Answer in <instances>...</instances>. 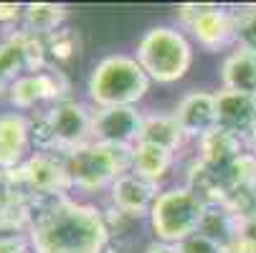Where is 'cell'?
<instances>
[{"mask_svg":"<svg viewBox=\"0 0 256 253\" xmlns=\"http://www.w3.org/2000/svg\"><path fill=\"white\" fill-rule=\"evenodd\" d=\"M216 127L231 132L234 137L248 142L251 132L256 129V96L236 94V91H218L216 94Z\"/></svg>","mask_w":256,"mask_h":253,"instance_id":"10","label":"cell"},{"mask_svg":"<svg viewBox=\"0 0 256 253\" xmlns=\"http://www.w3.org/2000/svg\"><path fill=\"white\" fill-rule=\"evenodd\" d=\"M132 155L134 147H117V144H102L89 142L84 147H76L66 152L64 165L71 188L79 190H102L112 188L114 180L132 170Z\"/></svg>","mask_w":256,"mask_h":253,"instance_id":"2","label":"cell"},{"mask_svg":"<svg viewBox=\"0 0 256 253\" xmlns=\"http://www.w3.org/2000/svg\"><path fill=\"white\" fill-rule=\"evenodd\" d=\"M200 236L210 238L213 243H218L224 251H234L236 246V233H238V218L226 208V205H208L203 223L198 228Z\"/></svg>","mask_w":256,"mask_h":253,"instance_id":"18","label":"cell"},{"mask_svg":"<svg viewBox=\"0 0 256 253\" xmlns=\"http://www.w3.org/2000/svg\"><path fill=\"white\" fill-rule=\"evenodd\" d=\"M200 144V162L218 170V172H226L241 155H244V139L234 137L231 132H224V129H210L206 137L198 139Z\"/></svg>","mask_w":256,"mask_h":253,"instance_id":"15","label":"cell"},{"mask_svg":"<svg viewBox=\"0 0 256 253\" xmlns=\"http://www.w3.org/2000/svg\"><path fill=\"white\" fill-rule=\"evenodd\" d=\"M148 86L150 76L132 56H106L89 76V96L99 109L134 106L148 94Z\"/></svg>","mask_w":256,"mask_h":253,"instance_id":"3","label":"cell"},{"mask_svg":"<svg viewBox=\"0 0 256 253\" xmlns=\"http://www.w3.org/2000/svg\"><path fill=\"white\" fill-rule=\"evenodd\" d=\"M48 51H51L56 58L66 61L71 53L76 51V38H74V33H71V30H56L54 35H48Z\"/></svg>","mask_w":256,"mask_h":253,"instance_id":"25","label":"cell"},{"mask_svg":"<svg viewBox=\"0 0 256 253\" xmlns=\"http://www.w3.org/2000/svg\"><path fill=\"white\" fill-rule=\"evenodd\" d=\"M106 223L94 205L71 198H54L33 213L28 243L33 253H104Z\"/></svg>","mask_w":256,"mask_h":253,"instance_id":"1","label":"cell"},{"mask_svg":"<svg viewBox=\"0 0 256 253\" xmlns=\"http://www.w3.org/2000/svg\"><path fill=\"white\" fill-rule=\"evenodd\" d=\"M175 119L186 137H206L210 129H216L218 112H216V94L208 91H190L180 99Z\"/></svg>","mask_w":256,"mask_h":253,"instance_id":"14","label":"cell"},{"mask_svg":"<svg viewBox=\"0 0 256 253\" xmlns=\"http://www.w3.org/2000/svg\"><path fill=\"white\" fill-rule=\"evenodd\" d=\"M231 253H256V215L238 221V233H236V246Z\"/></svg>","mask_w":256,"mask_h":253,"instance_id":"24","label":"cell"},{"mask_svg":"<svg viewBox=\"0 0 256 253\" xmlns=\"http://www.w3.org/2000/svg\"><path fill=\"white\" fill-rule=\"evenodd\" d=\"M23 71H30V66L26 53V33H18L0 43V91L6 86L10 89V84L20 79Z\"/></svg>","mask_w":256,"mask_h":253,"instance_id":"19","label":"cell"},{"mask_svg":"<svg viewBox=\"0 0 256 253\" xmlns=\"http://www.w3.org/2000/svg\"><path fill=\"white\" fill-rule=\"evenodd\" d=\"M208 205L190 190V188H172L158 195L152 213H150V226L160 243H172L180 246L190 236L198 233L203 215Z\"/></svg>","mask_w":256,"mask_h":253,"instance_id":"5","label":"cell"},{"mask_svg":"<svg viewBox=\"0 0 256 253\" xmlns=\"http://www.w3.org/2000/svg\"><path fill=\"white\" fill-rule=\"evenodd\" d=\"M221 81L226 91L256 96V53L236 48L221 68Z\"/></svg>","mask_w":256,"mask_h":253,"instance_id":"16","label":"cell"},{"mask_svg":"<svg viewBox=\"0 0 256 253\" xmlns=\"http://www.w3.org/2000/svg\"><path fill=\"white\" fill-rule=\"evenodd\" d=\"M137 61L152 81L172 84L188 74L193 63V51L180 30L158 25L142 35L137 46Z\"/></svg>","mask_w":256,"mask_h":253,"instance_id":"4","label":"cell"},{"mask_svg":"<svg viewBox=\"0 0 256 253\" xmlns=\"http://www.w3.org/2000/svg\"><path fill=\"white\" fill-rule=\"evenodd\" d=\"M6 195H8V180H6V172L0 170V203L6 200Z\"/></svg>","mask_w":256,"mask_h":253,"instance_id":"30","label":"cell"},{"mask_svg":"<svg viewBox=\"0 0 256 253\" xmlns=\"http://www.w3.org/2000/svg\"><path fill=\"white\" fill-rule=\"evenodd\" d=\"M180 251H182V253H228V251H224L218 243H213L210 238H206V236H200V233L190 236L188 241H182V243H180Z\"/></svg>","mask_w":256,"mask_h":253,"instance_id":"26","label":"cell"},{"mask_svg":"<svg viewBox=\"0 0 256 253\" xmlns=\"http://www.w3.org/2000/svg\"><path fill=\"white\" fill-rule=\"evenodd\" d=\"M64 18H66V8L54 3H33L23 10L26 33L30 35H54L64 23Z\"/></svg>","mask_w":256,"mask_h":253,"instance_id":"21","label":"cell"},{"mask_svg":"<svg viewBox=\"0 0 256 253\" xmlns=\"http://www.w3.org/2000/svg\"><path fill=\"white\" fill-rule=\"evenodd\" d=\"M198 43L206 51H221L231 43H236V23H234V10L218 8V5H206L203 13L188 25Z\"/></svg>","mask_w":256,"mask_h":253,"instance_id":"13","label":"cell"},{"mask_svg":"<svg viewBox=\"0 0 256 253\" xmlns=\"http://www.w3.org/2000/svg\"><path fill=\"white\" fill-rule=\"evenodd\" d=\"M20 15V5H13V3H0V20L8 23V20H16Z\"/></svg>","mask_w":256,"mask_h":253,"instance_id":"28","label":"cell"},{"mask_svg":"<svg viewBox=\"0 0 256 253\" xmlns=\"http://www.w3.org/2000/svg\"><path fill=\"white\" fill-rule=\"evenodd\" d=\"M142 117L134 106H109L94 112L92 142L117 144V147H134L142 132Z\"/></svg>","mask_w":256,"mask_h":253,"instance_id":"8","label":"cell"},{"mask_svg":"<svg viewBox=\"0 0 256 253\" xmlns=\"http://www.w3.org/2000/svg\"><path fill=\"white\" fill-rule=\"evenodd\" d=\"M186 134H182L175 114H144L142 117V132H140V142L152 144V147L175 152Z\"/></svg>","mask_w":256,"mask_h":253,"instance_id":"17","label":"cell"},{"mask_svg":"<svg viewBox=\"0 0 256 253\" xmlns=\"http://www.w3.org/2000/svg\"><path fill=\"white\" fill-rule=\"evenodd\" d=\"M172 165V152L152 147V144L137 142L134 144V155H132V172H137L144 180L158 183L160 177H165V172Z\"/></svg>","mask_w":256,"mask_h":253,"instance_id":"20","label":"cell"},{"mask_svg":"<svg viewBox=\"0 0 256 253\" xmlns=\"http://www.w3.org/2000/svg\"><path fill=\"white\" fill-rule=\"evenodd\" d=\"M158 200V183L144 180L137 172H124L112 185V203L127 218H150Z\"/></svg>","mask_w":256,"mask_h":253,"instance_id":"9","label":"cell"},{"mask_svg":"<svg viewBox=\"0 0 256 253\" xmlns=\"http://www.w3.org/2000/svg\"><path fill=\"white\" fill-rule=\"evenodd\" d=\"M8 183H16V188L26 190L28 198H64L66 190L71 188L68 175H66V165L58 162L54 155L48 152H38L28 157L18 170L6 172Z\"/></svg>","mask_w":256,"mask_h":253,"instance_id":"7","label":"cell"},{"mask_svg":"<svg viewBox=\"0 0 256 253\" xmlns=\"http://www.w3.org/2000/svg\"><path fill=\"white\" fill-rule=\"evenodd\" d=\"M144 253H182L180 246H172V243H152L144 248Z\"/></svg>","mask_w":256,"mask_h":253,"instance_id":"29","label":"cell"},{"mask_svg":"<svg viewBox=\"0 0 256 253\" xmlns=\"http://www.w3.org/2000/svg\"><path fill=\"white\" fill-rule=\"evenodd\" d=\"M228 188H254L256 190V155L254 152H244L228 170Z\"/></svg>","mask_w":256,"mask_h":253,"instance_id":"23","label":"cell"},{"mask_svg":"<svg viewBox=\"0 0 256 253\" xmlns=\"http://www.w3.org/2000/svg\"><path fill=\"white\" fill-rule=\"evenodd\" d=\"M33 139V124L26 114L10 112L0 114V170L10 172L26 160Z\"/></svg>","mask_w":256,"mask_h":253,"instance_id":"12","label":"cell"},{"mask_svg":"<svg viewBox=\"0 0 256 253\" xmlns=\"http://www.w3.org/2000/svg\"><path fill=\"white\" fill-rule=\"evenodd\" d=\"M246 147H248V150L256 155V129L251 132V137H248V142H246Z\"/></svg>","mask_w":256,"mask_h":253,"instance_id":"31","label":"cell"},{"mask_svg":"<svg viewBox=\"0 0 256 253\" xmlns=\"http://www.w3.org/2000/svg\"><path fill=\"white\" fill-rule=\"evenodd\" d=\"M0 253H30V248L20 236H0Z\"/></svg>","mask_w":256,"mask_h":253,"instance_id":"27","label":"cell"},{"mask_svg":"<svg viewBox=\"0 0 256 253\" xmlns=\"http://www.w3.org/2000/svg\"><path fill=\"white\" fill-rule=\"evenodd\" d=\"M92 122L94 114L79 101H56L41 124H33V139L41 144L44 150L61 147L66 152L84 147L92 142Z\"/></svg>","mask_w":256,"mask_h":253,"instance_id":"6","label":"cell"},{"mask_svg":"<svg viewBox=\"0 0 256 253\" xmlns=\"http://www.w3.org/2000/svg\"><path fill=\"white\" fill-rule=\"evenodd\" d=\"M10 101L18 109H30L44 99H61L68 91V84L61 71H38V74H26L8 89Z\"/></svg>","mask_w":256,"mask_h":253,"instance_id":"11","label":"cell"},{"mask_svg":"<svg viewBox=\"0 0 256 253\" xmlns=\"http://www.w3.org/2000/svg\"><path fill=\"white\" fill-rule=\"evenodd\" d=\"M236 23V48L256 53V5L234 10Z\"/></svg>","mask_w":256,"mask_h":253,"instance_id":"22","label":"cell"}]
</instances>
